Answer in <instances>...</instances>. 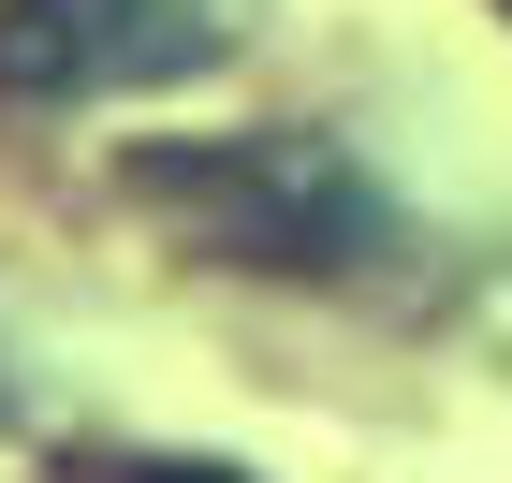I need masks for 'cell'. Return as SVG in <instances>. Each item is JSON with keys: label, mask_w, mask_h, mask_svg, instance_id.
Returning <instances> with one entry per match:
<instances>
[{"label": "cell", "mask_w": 512, "mask_h": 483, "mask_svg": "<svg viewBox=\"0 0 512 483\" xmlns=\"http://www.w3.org/2000/svg\"><path fill=\"white\" fill-rule=\"evenodd\" d=\"M498 15H512V0H498Z\"/></svg>", "instance_id": "obj_4"}, {"label": "cell", "mask_w": 512, "mask_h": 483, "mask_svg": "<svg viewBox=\"0 0 512 483\" xmlns=\"http://www.w3.org/2000/svg\"><path fill=\"white\" fill-rule=\"evenodd\" d=\"M205 59H235L220 0H15L0 15V88L15 103H118V88H176Z\"/></svg>", "instance_id": "obj_2"}, {"label": "cell", "mask_w": 512, "mask_h": 483, "mask_svg": "<svg viewBox=\"0 0 512 483\" xmlns=\"http://www.w3.org/2000/svg\"><path fill=\"white\" fill-rule=\"evenodd\" d=\"M132 205L191 220L205 264H264V279H352L381 264L395 205L337 132H220V147H132Z\"/></svg>", "instance_id": "obj_1"}, {"label": "cell", "mask_w": 512, "mask_h": 483, "mask_svg": "<svg viewBox=\"0 0 512 483\" xmlns=\"http://www.w3.org/2000/svg\"><path fill=\"white\" fill-rule=\"evenodd\" d=\"M132 483H249V469H132Z\"/></svg>", "instance_id": "obj_3"}]
</instances>
